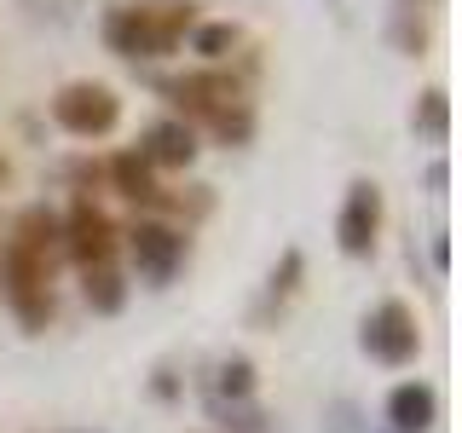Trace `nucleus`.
Here are the masks:
<instances>
[{"label":"nucleus","mask_w":462,"mask_h":433,"mask_svg":"<svg viewBox=\"0 0 462 433\" xmlns=\"http://www.w3.org/2000/svg\"><path fill=\"white\" fill-rule=\"evenodd\" d=\"M191 29H197L191 0H151V6L127 0V6L105 12V47L127 64H139V58H168Z\"/></svg>","instance_id":"obj_1"},{"label":"nucleus","mask_w":462,"mask_h":433,"mask_svg":"<svg viewBox=\"0 0 462 433\" xmlns=\"http://www.w3.org/2000/svg\"><path fill=\"white\" fill-rule=\"evenodd\" d=\"M0 295H6L12 318L23 324V336H41L52 324L58 300H52V266L41 254H29L23 243H6L0 254Z\"/></svg>","instance_id":"obj_2"},{"label":"nucleus","mask_w":462,"mask_h":433,"mask_svg":"<svg viewBox=\"0 0 462 433\" xmlns=\"http://www.w3.org/2000/svg\"><path fill=\"white\" fill-rule=\"evenodd\" d=\"M122 243H127L134 272L151 289H168L173 278H180V266L191 260V237H185L173 220H151V214H139V220L122 231Z\"/></svg>","instance_id":"obj_3"},{"label":"nucleus","mask_w":462,"mask_h":433,"mask_svg":"<svg viewBox=\"0 0 462 433\" xmlns=\"http://www.w3.org/2000/svg\"><path fill=\"white\" fill-rule=\"evenodd\" d=\"M52 122L64 127L69 139H105L122 122V98L105 81H64L52 93Z\"/></svg>","instance_id":"obj_4"},{"label":"nucleus","mask_w":462,"mask_h":433,"mask_svg":"<svg viewBox=\"0 0 462 433\" xmlns=\"http://www.w3.org/2000/svg\"><path fill=\"white\" fill-rule=\"evenodd\" d=\"M358 346H365V358H375V364L404 370L422 353V324H416V312L404 300H382V307H370L365 329H358Z\"/></svg>","instance_id":"obj_5"},{"label":"nucleus","mask_w":462,"mask_h":433,"mask_svg":"<svg viewBox=\"0 0 462 433\" xmlns=\"http://www.w3.org/2000/svg\"><path fill=\"white\" fill-rule=\"evenodd\" d=\"M116 249H122V226L98 208L93 197H76L64 214V260L81 272L93 266H116Z\"/></svg>","instance_id":"obj_6"},{"label":"nucleus","mask_w":462,"mask_h":433,"mask_svg":"<svg viewBox=\"0 0 462 433\" xmlns=\"http://www.w3.org/2000/svg\"><path fill=\"white\" fill-rule=\"evenodd\" d=\"M382 185L375 180H353L341 197V214H336V249L346 260H370L375 254V237H382Z\"/></svg>","instance_id":"obj_7"},{"label":"nucleus","mask_w":462,"mask_h":433,"mask_svg":"<svg viewBox=\"0 0 462 433\" xmlns=\"http://www.w3.org/2000/svg\"><path fill=\"white\" fill-rule=\"evenodd\" d=\"M162 93L180 105V122H185V127H197V122L208 127L226 105H237V98H243V87L231 81V76H220V69H191V76L162 81Z\"/></svg>","instance_id":"obj_8"},{"label":"nucleus","mask_w":462,"mask_h":433,"mask_svg":"<svg viewBox=\"0 0 462 433\" xmlns=\"http://www.w3.org/2000/svg\"><path fill=\"white\" fill-rule=\"evenodd\" d=\"M105 180L116 185V191H122L127 202H134V208H151V220L156 214H168L173 208V197L162 191V180H156V168L144 162L139 151H116L110 162H105Z\"/></svg>","instance_id":"obj_9"},{"label":"nucleus","mask_w":462,"mask_h":433,"mask_svg":"<svg viewBox=\"0 0 462 433\" xmlns=\"http://www.w3.org/2000/svg\"><path fill=\"white\" fill-rule=\"evenodd\" d=\"M134 151L144 156V162H151L156 173H185V168H191L197 162V151H202V144H197V127H185L180 122V115H162V122H151V127H144V139L134 144Z\"/></svg>","instance_id":"obj_10"},{"label":"nucleus","mask_w":462,"mask_h":433,"mask_svg":"<svg viewBox=\"0 0 462 433\" xmlns=\"http://www.w3.org/2000/svg\"><path fill=\"white\" fill-rule=\"evenodd\" d=\"M387 422H393V433H428L439 422V393L428 382H399L387 393Z\"/></svg>","instance_id":"obj_11"},{"label":"nucleus","mask_w":462,"mask_h":433,"mask_svg":"<svg viewBox=\"0 0 462 433\" xmlns=\"http://www.w3.org/2000/svg\"><path fill=\"white\" fill-rule=\"evenodd\" d=\"M12 243H23L29 254H41L52 266V254H64V220H58L52 208H23L18 231H12Z\"/></svg>","instance_id":"obj_12"},{"label":"nucleus","mask_w":462,"mask_h":433,"mask_svg":"<svg viewBox=\"0 0 462 433\" xmlns=\"http://www.w3.org/2000/svg\"><path fill=\"white\" fill-rule=\"evenodd\" d=\"M411 127H416V139L445 144L451 139V93H445V87H422V93H416V110H411Z\"/></svg>","instance_id":"obj_13"},{"label":"nucleus","mask_w":462,"mask_h":433,"mask_svg":"<svg viewBox=\"0 0 462 433\" xmlns=\"http://www.w3.org/2000/svg\"><path fill=\"white\" fill-rule=\"evenodd\" d=\"M81 295L98 318H116L127 307V278L116 266H93V272H81Z\"/></svg>","instance_id":"obj_14"},{"label":"nucleus","mask_w":462,"mask_h":433,"mask_svg":"<svg viewBox=\"0 0 462 433\" xmlns=\"http://www.w3.org/2000/svg\"><path fill=\"white\" fill-rule=\"evenodd\" d=\"M214 399H226V404L254 399V358L249 353H226L220 358V370H214Z\"/></svg>","instance_id":"obj_15"},{"label":"nucleus","mask_w":462,"mask_h":433,"mask_svg":"<svg viewBox=\"0 0 462 433\" xmlns=\"http://www.w3.org/2000/svg\"><path fill=\"white\" fill-rule=\"evenodd\" d=\"M208 134L220 139V144H249V139H254V105H249V98L226 105V110L208 122Z\"/></svg>","instance_id":"obj_16"},{"label":"nucleus","mask_w":462,"mask_h":433,"mask_svg":"<svg viewBox=\"0 0 462 433\" xmlns=\"http://www.w3.org/2000/svg\"><path fill=\"white\" fill-rule=\"evenodd\" d=\"M237 23H202L197 18V29H191V52L197 58H208V64H220V58H231V47H237Z\"/></svg>","instance_id":"obj_17"},{"label":"nucleus","mask_w":462,"mask_h":433,"mask_svg":"<svg viewBox=\"0 0 462 433\" xmlns=\"http://www.w3.org/2000/svg\"><path fill=\"white\" fill-rule=\"evenodd\" d=\"M300 272H307V254H300V249H283V260H278V266H272L266 300H278V307H283V300H289V295H295V289H300Z\"/></svg>","instance_id":"obj_18"},{"label":"nucleus","mask_w":462,"mask_h":433,"mask_svg":"<svg viewBox=\"0 0 462 433\" xmlns=\"http://www.w3.org/2000/svg\"><path fill=\"white\" fill-rule=\"evenodd\" d=\"M393 41H399V52L422 58V52H428V23H422V12H404V6H399V18H393Z\"/></svg>","instance_id":"obj_19"},{"label":"nucleus","mask_w":462,"mask_h":433,"mask_svg":"<svg viewBox=\"0 0 462 433\" xmlns=\"http://www.w3.org/2000/svg\"><path fill=\"white\" fill-rule=\"evenodd\" d=\"M428 249H433V272L445 278V272H451V231H433V243H428Z\"/></svg>","instance_id":"obj_20"},{"label":"nucleus","mask_w":462,"mask_h":433,"mask_svg":"<svg viewBox=\"0 0 462 433\" xmlns=\"http://www.w3.org/2000/svg\"><path fill=\"white\" fill-rule=\"evenodd\" d=\"M422 180H428V191H433V197H445V185H451V162H445V156H439V162H428Z\"/></svg>","instance_id":"obj_21"},{"label":"nucleus","mask_w":462,"mask_h":433,"mask_svg":"<svg viewBox=\"0 0 462 433\" xmlns=\"http://www.w3.org/2000/svg\"><path fill=\"white\" fill-rule=\"evenodd\" d=\"M151 387H156V399H173V393H180V387H173V370H156Z\"/></svg>","instance_id":"obj_22"},{"label":"nucleus","mask_w":462,"mask_h":433,"mask_svg":"<svg viewBox=\"0 0 462 433\" xmlns=\"http://www.w3.org/2000/svg\"><path fill=\"white\" fill-rule=\"evenodd\" d=\"M69 173H76V180H81V185H87V180H93V185H98V173H105V168H98V162H76V168H69Z\"/></svg>","instance_id":"obj_23"},{"label":"nucleus","mask_w":462,"mask_h":433,"mask_svg":"<svg viewBox=\"0 0 462 433\" xmlns=\"http://www.w3.org/2000/svg\"><path fill=\"white\" fill-rule=\"evenodd\" d=\"M399 6H404V12H422V6H428V0H399Z\"/></svg>","instance_id":"obj_24"}]
</instances>
